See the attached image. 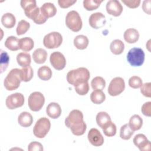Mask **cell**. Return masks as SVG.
Returning <instances> with one entry per match:
<instances>
[{
  "instance_id": "1",
  "label": "cell",
  "mask_w": 151,
  "mask_h": 151,
  "mask_svg": "<svg viewBox=\"0 0 151 151\" xmlns=\"http://www.w3.org/2000/svg\"><path fill=\"white\" fill-rule=\"evenodd\" d=\"M65 124L76 136L84 134L87 129V125L83 120L82 112L77 109L71 111L69 115L65 119Z\"/></svg>"
},
{
  "instance_id": "2",
  "label": "cell",
  "mask_w": 151,
  "mask_h": 151,
  "mask_svg": "<svg viewBox=\"0 0 151 151\" xmlns=\"http://www.w3.org/2000/svg\"><path fill=\"white\" fill-rule=\"evenodd\" d=\"M90 74L88 69L84 67H80L70 70L67 74L68 83L74 86L77 84L88 81Z\"/></svg>"
},
{
  "instance_id": "3",
  "label": "cell",
  "mask_w": 151,
  "mask_h": 151,
  "mask_svg": "<svg viewBox=\"0 0 151 151\" xmlns=\"http://www.w3.org/2000/svg\"><path fill=\"white\" fill-rule=\"evenodd\" d=\"M21 80L20 77V69H12L5 77L4 84L5 88L8 91H12L17 89L20 85Z\"/></svg>"
},
{
  "instance_id": "4",
  "label": "cell",
  "mask_w": 151,
  "mask_h": 151,
  "mask_svg": "<svg viewBox=\"0 0 151 151\" xmlns=\"http://www.w3.org/2000/svg\"><path fill=\"white\" fill-rule=\"evenodd\" d=\"M50 127V120L45 117H41L35 123L33 128V133L38 138H44L48 133Z\"/></svg>"
},
{
  "instance_id": "5",
  "label": "cell",
  "mask_w": 151,
  "mask_h": 151,
  "mask_svg": "<svg viewBox=\"0 0 151 151\" xmlns=\"http://www.w3.org/2000/svg\"><path fill=\"white\" fill-rule=\"evenodd\" d=\"M65 24L73 32L79 31L83 25L82 20L79 14L76 11L68 12L65 17Z\"/></svg>"
},
{
  "instance_id": "6",
  "label": "cell",
  "mask_w": 151,
  "mask_h": 151,
  "mask_svg": "<svg viewBox=\"0 0 151 151\" xmlns=\"http://www.w3.org/2000/svg\"><path fill=\"white\" fill-rule=\"evenodd\" d=\"M145 56V52L142 49L133 48L129 51L127 54V60L132 66L139 67L143 64Z\"/></svg>"
},
{
  "instance_id": "7",
  "label": "cell",
  "mask_w": 151,
  "mask_h": 151,
  "mask_svg": "<svg viewBox=\"0 0 151 151\" xmlns=\"http://www.w3.org/2000/svg\"><path fill=\"white\" fill-rule=\"evenodd\" d=\"M63 42V37L58 32H51L45 35L43 39L44 45L48 49L59 47Z\"/></svg>"
},
{
  "instance_id": "8",
  "label": "cell",
  "mask_w": 151,
  "mask_h": 151,
  "mask_svg": "<svg viewBox=\"0 0 151 151\" xmlns=\"http://www.w3.org/2000/svg\"><path fill=\"white\" fill-rule=\"evenodd\" d=\"M28 106L31 110L38 111L41 109L45 103L44 95L39 91L32 93L28 99Z\"/></svg>"
},
{
  "instance_id": "9",
  "label": "cell",
  "mask_w": 151,
  "mask_h": 151,
  "mask_svg": "<svg viewBox=\"0 0 151 151\" xmlns=\"http://www.w3.org/2000/svg\"><path fill=\"white\" fill-rule=\"evenodd\" d=\"M125 88L124 80L117 77L111 80L108 87V93L111 96H116L120 94Z\"/></svg>"
},
{
  "instance_id": "10",
  "label": "cell",
  "mask_w": 151,
  "mask_h": 151,
  "mask_svg": "<svg viewBox=\"0 0 151 151\" xmlns=\"http://www.w3.org/2000/svg\"><path fill=\"white\" fill-rule=\"evenodd\" d=\"M24 97L20 93H15L8 96L5 101L6 107L11 110L22 106L24 103Z\"/></svg>"
},
{
  "instance_id": "11",
  "label": "cell",
  "mask_w": 151,
  "mask_h": 151,
  "mask_svg": "<svg viewBox=\"0 0 151 151\" xmlns=\"http://www.w3.org/2000/svg\"><path fill=\"white\" fill-rule=\"evenodd\" d=\"M50 61L52 66L57 70H63L66 65V60L64 55L59 52H53L50 57Z\"/></svg>"
},
{
  "instance_id": "12",
  "label": "cell",
  "mask_w": 151,
  "mask_h": 151,
  "mask_svg": "<svg viewBox=\"0 0 151 151\" xmlns=\"http://www.w3.org/2000/svg\"><path fill=\"white\" fill-rule=\"evenodd\" d=\"M133 142L140 151H149L150 150V142L143 134H136L134 137Z\"/></svg>"
},
{
  "instance_id": "13",
  "label": "cell",
  "mask_w": 151,
  "mask_h": 151,
  "mask_svg": "<svg viewBox=\"0 0 151 151\" xmlns=\"http://www.w3.org/2000/svg\"><path fill=\"white\" fill-rule=\"evenodd\" d=\"M88 22L92 28L99 29L105 25L106 20L104 15L101 12H95L90 15Z\"/></svg>"
},
{
  "instance_id": "14",
  "label": "cell",
  "mask_w": 151,
  "mask_h": 151,
  "mask_svg": "<svg viewBox=\"0 0 151 151\" xmlns=\"http://www.w3.org/2000/svg\"><path fill=\"white\" fill-rule=\"evenodd\" d=\"M88 139L90 143L94 146H100L104 143V137L100 131L96 129H91L88 133Z\"/></svg>"
},
{
  "instance_id": "15",
  "label": "cell",
  "mask_w": 151,
  "mask_h": 151,
  "mask_svg": "<svg viewBox=\"0 0 151 151\" xmlns=\"http://www.w3.org/2000/svg\"><path fill=\"white\" fill-rule=\"evenodd\" d=\"M106 8L109 14L114 17L120 16L123 12V6L117 0L109 1L106 4Z\"/></svg>"
},
{
  "instance_id": "16",
  "label": "cell",
  "mask_w": 151,
  "mask_h": 151,
  "mask_svg": "<svg viewBox=\"0 0 151 151\" xmlns=\"http://www.w3.org/2000/svg\"><path fill=\"white\" fill-rule=\"evenodd\" d=\"M40 11L42 15L47 19L54 17L57 13L56 7L51 2H46L44 4L41 6Z\"/></svg>"
},
{
  "instance_id": "17",
  "label": "cell",
  "mask_w": 151,
  "mask_h": 151,
  "mask_svg": "<svg viewBox=\"0 0 151 151\" xmlns=\"http://www.w3.org/2000/svg\"><path fill=\"white\" fill-rule=\"evenodd\" d=\"M46 113L52 119H57L59 117L61 114V109L58 103L52 102L47 106L46 108Z\"/></svg>"
},
{
  "instance_id": "18",
  "label": "cell",
  "mask_w": 151,
  "mask_h": 151,
  "mask_svg": "<svg viewBox=\"0 0 151 151\" xmlns=\"http://www.w3.org/2000/svg\"><path fill=\"white\" fill-rule=\"evenodd\" d=\"M21 6L24 10L25 15L28 18L31 13L38 7L35 0H21Z\"/></svg>"
},
{
  "instance_id": "19",
  "label": "cell",
  "mask_w": 151,
  "mask_h": 151,
  "mask_svg": "<svg viewBox=\"0 0 151 151\" xmlns=\"http://www.w3.org/2000/svg\"><path fill=\"white\" fill-rule=\"evenodd\" d=\"M124 40L129 44H133L137 42L139 38L138 31L134 28H129L126 29L123 35Z\"/></svg>"
},
{
  "instance_id": "20",
  "label": "cell",
  "mask_w": 151,
  "mask_h": 151,
  "mask_svg": "<svg viewBox=\"0 0 151 151\" xmlns=\"http://www.w3.org/2000/svg\"><path fill=\"white\" fill-rule=\"evenodd\" d=\"M18 123L24 127H27L30 126L33 122V118L32 115L27 112H22L18 117Z\"/></svg>"
},
{
  "instance_id": "21",
  "label": "cell",
  "mask_w": 151,
  "mask_h": 151,
  "mask_svg": "<svg viewBox=\"0 0 151 151\" xmlns=\"http://www.w3.org/2000/svg\"><path fill=\"white\" fill-rule=\"evenodd\" d=\"M32 58L35 63L37 64H42L45 63L47 60V52L43 48H37L33 52Z\"/></svg>"
},
{
  "instance_id": "22",
  "label": "cell",
  "mask_w": 151,
  "mask_h": 151,
  "mask_svg": "<svg viewBox=\"0 0 151 151\" xmlns=\"http://www.w3.org/2000/svg\"><path fill=\"white\" fill-rule=\"evenodd\" d=\"M1 22L6 28H11L15 25L16 19L15 16L9 12L4 14L1 18Z\"/></svg>"
},
{
  "instance_id": "23",
  "label": "cell",
  "mask_w": 151,
  "mask_h": 151,
  "mask_svg": "<svg viewBox=\"0 0 151 151\" xmlns=\"http://www.w3.org/2000/svg\"><path fill=\"white\" fill-rule=\"evenodd\" d=\"M17 61L18 64L22 68L29 66L31 61V55L27 52H20L17 55Z\"/></svg>"
},
{
  "instance_id": "24",
  "label": "cell",
  "mask_w": 151,
  "mask_h": 151,
  "mask_svg": "<svg viewBox=\"0 0 151 151\" xmlns=\"http://www.w3.org/2000/svg\"><path fill=\"white\" fill-rule=\"evenodd\" d=\"M74 45L78 50H84L88 45V39L84 35H78L74 39Z\"/></svg>"
},
{
  "instance_id": "25",
  "label": "cell",
  "mask_w": 151,
  "mask_h": 151,
  "mask_svg": "<svg viewBox=\"0 0 151 151\" xmlns=\"http://www.w3.org/2000/svg\"><path fill=\"white\" fill-rule=\"evenodd\" d=\"M5 45L11 51H17L19 49V40L16 37L9 36L6 39Z\"/></svg>"
},
{
  "instance_id": "26",
  "label": "cell",
  "mask_w": 151,
  "mask_h": 151,
  "mask_svg": "<svg viewBox=\"0 0 151 151\" xmlns=\"http://www.w3.org/2000/svg\"><path fill=\"white\" fill-rule=\"evenodd\" d=\"M34 46L33 40L30 37H24L19 39V49L23 51H29Z\"/></svg>"
},
{
  "instance_id": "27",
  "label": "cell",
  "mask_w": 151,
  "mask_h": 151,
  "mask_svg": "<svg viewBox=\"0 0 151 151\" xmlns=\"http://www.w3.org/2000/svg\"><path fill=\"white\" fill-rule=\"evenodd\" d=\"M110 48L113 54L115 55H119L123 52L124 44L120 40H114L111 42Z\"/></svg>"
},
{
  "instance_id": "28",
  "label": "cell",
  "mask_w": 151,
  "mask_h": 151,
  "mask_svg": "<svg viewBox=\"0 0 151 151\" xmlns=\"http://www.w3.org/2000/svg\"><path fill=\"white\" fill-rule=\"evenodd\" d=\"M143 125V120L140 116L138 114H134L132 116L129 123V126L133 131H136L142 127Z\"/></svg>"
},
{
  "instance_id": "29",
  "label": "cell",
  "mask_w": 151,
  "mask_h": 151,
  "mask_svg": "<svg viewBox=\"0 0 151 151\" xmlns=\"http://www.w3.org/2000/svg\"><path fill=\"white\" fill-rule=\"evenodd\" d=\"M91 101L96 104H100L106 99L105 94L101 90H94L90 95Z\"/></svg>"
},
{
  "instance_id": "30",
  "label": "cell",
  "mask_w": 151,
  "mask_h": 151,
  "mask_svg": "<svg viewBox=\"0 0 151 151\" xmlns=\"http://www.w3.org/2000/svg\"><path fill=\"white\" fill-rule=\"evenodd\" d=\"M29 18L33 20L37 24H42L46 22L47 19L44 17L41 12L40 8L37 7L29 15Z\"/></svg>"
},
{
  "instance_id": "31",
  "label": "cell",
  "mask_w": 151,
  "mask_h": 151,
  "mask_svg": "<svg viewBox=\"0 0 151 151\" xmlns=\"http://www.w3.org/2000/svg\"><path fill=\"white\" fill-rule=\"evenodd\" d=\"M37 74L38 77L44 81L49 80L52 77V71L51 68L47 65H43L39 68Z\"/></svg>"
},
{
  "instance_id": "32",
  "label": "cell",
  "mask_w": 151,
  "mask_h": 151,
  "mask_svg": "<svg viewBox=\"0 0 151 151\" xmlns=\"http://www.w3.org/2000/svg\"><path fill=\"white\" fill-rule=\"evenodd\" d=\"M33 77V70L29 65L20 69V77L22 81L28 82Z\"/></svg>"
},
{
  "instance_id": "33",
  "label": "cell",
  "mask_w": 151,
  "mask_h": 151,
  "mask_svg": "<svg viewBox=\"0 0 151 151\" xmlns=\"http://www.w3.org/2000/svg\"><path fill=\"white\" fill-rule=\"evenodd\" d=\"M101 129H103L104 134L108 137H112L116 133V126L111 122V120L106 123Z\"/></svg>"
},
{
  "instance_id": "34",
  "label": "cell",
  "mask_w": 151,
  "mask_h": 151,
  "mask_svg": "<svg viewBox=\"0 0 151 151\" xmlns=\"http://www.w3.org/2000/svg\"><path fill=\"white\" fill-rule=\"evenodd\" d=\"M111 120V118L108 113L105 111H100L96 116V122L98 126L102 128L103 126L108 122Z\"/></svg>"
},
{
  "instance_id": "35",
  "label": "cell",
  "mask_w": 151,
  "mask_h": 151,
  "mask_svg": "<svg viewBox=\"0 0 151 151\" xmlns=\"http://www.w3.org/2000/svg\"><path fill=\"white\" fill-rule=\"evenodd\" d=\"M134 133V131H133L129 124H125L123 125L120 130V137L123 140H129L131 138L132 135Z\"/></svg>"
},
{
  "instance_id": "36",
  "label": "cell",
  "mask_w": 151,
  "mask_h": 151,
  "mask_svg": "<svg viewBox=\"0 0 151 151\" xmlns=\"http://www.w3.org/2000/svg\"><path fill=\"white\" fill-rule=\"evenodd\" d=\"M91 85L94 90H102L106 86V81L103 77L97 76L93 78L91 82Z\"/></svg>"
},
{
  "instance_id": "37",
  "label": "cell",
  "mask_w": 151,
  "mask_h": 151,
  "mask_svg": "<svg viewBox=\"0 0 151 151\" xmlns=\"http://www.w3.org/2000/svg\"><path fill=\"white\" fill-rule=\"evenodd\" d=\"M30 24L25 20H21L17 25L16 32L18 35H21L26 33V32L29 29Z\"/></svg>"
},
{
  "instance_id": "38",
  "label": "cell",
  "mask_w": 151,
  "mask_h": 151,
  "mask_svg": "<svg viewBox=\"0 0 151 151\" xmlns=\"http://www.w3.org/2000/svg\"><path fill=\"white\" fill-rule=\"evenodd\" d=\"M102 2V0H84L83 1V6L87 11H93L98 8Z\"/></svg>"
},
{
  "instance_id": "39",
  "label": "cell",
  "mask_w": 151,
  "mask_h": 151,
  "mask_svg": "<svg viewBox=\"0 0 151 151\" xmlns=\"http://www.w3.org/2000/svg\"><path fill=\"white\" fill-rule=\"evenodd\" d=\"M76 93L80 96H84L89 91V84L88 81L79 83L74 86Z\"/></svg>"
},
{
  "instance_id": "40",
  "label": "cell",
  "mask_w": 151,
  "mask_h": 151,
  "mask_svg": "<svg viewBox=\"0 0 151 151\" xmlns=\"http://www.w3.org/2000/svg\"><path fill=\"white\" fill-rule=\"evenodd\" d=\"M1 51V73H2L8 67L9 57L6 52L3 51L2 50Z\"/></svg>"
},
{
  "instance_id": "41",
  "label": "cell",
  "mask_w": 151,
  "mask_h": 151,
  "mask_svg": "<svg viewBox=\"0 0 151 151\" xmlns=\"http://www.w3.org/2000/svg\"><path fill=\"white\" fill-rule=\"evenodd\" d=\"M143 84L142 80L140 77L133 76L131 77L129 80V85L133 88H139Z\"/></svg>"
},
{
  "instance_id": "42",
  "label": "cell",
  "mask_w": 151,
  "mask_h": 151,
  "mask_svg": "<svg viewBox=\"0 0 151 151\" xmlns=\"http://www.w3.org/2000/svg\"><path fill=\"white\" fill-rule=\"evenodd\" d=\"M140 87V92L144 96L147 97H151V83L150 82L144 83Z\"/></svg>"
},
{
  "instance_id": "43",
  "label": "cell",
  "mask_w": 151,
  "mask_h": 151,
  "mask_svg": "<svg viewBox=\"0 0 151 151\" xmlns=\"http://www.w3.org/2000/svg\"><path fill=\"white\" fill-rule=\"evenodd\" d=\"M28 150L29 151H42L44 150L42 145L38 142H32L28 146Z\"/></svg>"
},
{
  "instance_id": "44",
  "label": "cell",
  "mask_w": 151,
  "mask_h": 151,
  "mask_svg": "<svg viewBox=\"0 0 151 151\" xmlns=\"http://www.w3.org/2000/svg\"><path fill=\"white\" fill-rule=\"evenodd\" d=\"M151 102L148 101L143 104L142 106V113L146 116L150 117L151 116Z\"/></svg>"
},
{
  "instance_id": "45",
  "label": "cell",
  "mask_w": 151,
  "mask_h": 151,
  "mask_svg": "<svg viewBox=\"0 0 151 151\" xmlns=\"http://www.w3.org/2000/svg\"><path fill=\"white\" fill-rule=\"evenodd\" d=\"M123 3H124L127 6L130 8H136L138 7L140 4V0H134V1H129V0H122Z\"/></svg>"
},
{
  "instance_id": "46",
  "label": "cell",
  "mask_w": 151,
  "mask_h": 151,
  "mask_svg": "<svg viewBox=\"0 0 151 151\" xmlns=\"http://www.w3.org/2000/svg\"><path fill=\"white\" fill-rule=\"evenodd\" d=\"M77 2V1H71V0H59L58 1V3L59 4V6L63 8H67L71 5H73L74 4H75Z\"/></svg>"
},
{
  "instance_id": "47",
  "label": "cell",
  "mask_w": 151,
  "mask_h": 151,
  "mask_svg": "<svg viewBox=\"0 0 151 151\" xmlns=\"http://www.w3.org/2000/svg\"><path fill=\"white\" fill-rule=\"evenodd\" d=\"M150 0H145L143 1L142 5V8L143 11L149 15L150 14Z\"/></svg>"
}]
</instances>
